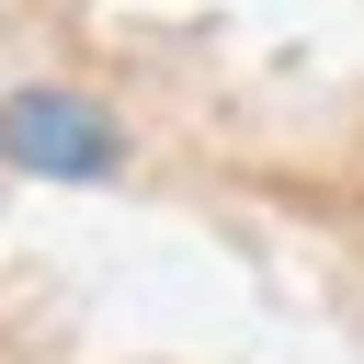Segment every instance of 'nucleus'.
I'll return each mask as SVG.
<instances>
[{"label":"nucleus","mask_w":364,"mask_h":364,"mask_svg":"<svg viewBox=\"0 0 364 364\" xmlns=\"http://www.w3.org/2000/svg\"><path fill=\"white\" fill-rule=\"evenodd\" d=\"M0 159L34 171V182H114L125 171V114L68 91V80H34L0 102Z\"/></svg>","instance_id":"nucleus-1"}]
</instances>
